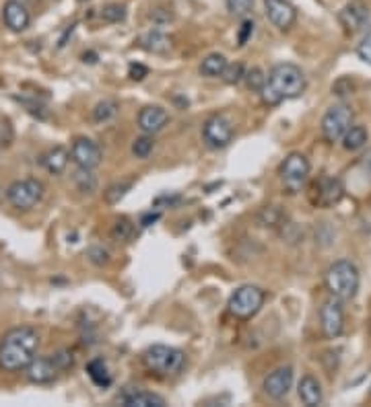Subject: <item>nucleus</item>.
Here are the masks:
<instances>
[{
	"mask_svg": "<svg viewBox=\"0 0 371 407\" xmlns=\"http://www.w3.org/2000/svg\"><path fill=\"white\" fill-rule=\"evenodd\" d=\"M254 21L252 19H245L243 23H241V27H239V33H237V45H245L250 40H252V35H254Z\"/></svg>",
	"mask_w": 371,
	"mask_h": 407,
	"instance_id": "nucleus-37",
	"label": "nucleus"
},
{
	"mask_svg": "<svg viewBox=\"0 0 371 407\" xmlns=\"http://www.w3.org/2000/svg\"><path fill=\"white\" fill-rule=\"evenodd\" d=\"M87 374H89V378H91L93 383L97 387H101V389H105V387L112 385V374L107 370V364L101 360V358H95V360L87 364Z\"/></svg>",
	"mask_w": 371,
	"mask_h": 407,
	"instance_id": "nucleus-24",
	"label": "nucleus"
},
{
	"mask_svg": "<svg viewBox=\"0 0 371 407\" xmlns=\"http://www.w3.org/2000/svg\"><path fill=\"white\" fill-rule=\"evenodd\" d=\"M159 218H161L159 212H149V214H144V216L140 218V226H151L153 223H157Z\"/></svg>",
	"mask_w": 371,
	"mask_h": 407,
	"instance_id": "nucleus-42",
	"label": "nucleus"
},
{
	"mask_svg": "<svg viewBox=\"0 0 371 407\" xmlns=\"http://www.w3.org/2000/svg\"><path fill=\"white\" fill-rule=\"evenodd\" d=\"M297 393H299V399H301L308 407H318L322 406V401H324L322 387H320L318 378H314L312 374H305V376L299 381Z\"/></svg>",
	"mask_w": 371,
	"mask_h": 407,
	"instance_id": "nucleus-20",
	"label": "nucleus"
},
{
	"mask_svg": "<svg viewBox=\"0 0 371 407\" xmlns=\"http://www.w3.org/2000/svg\"><path fill=\"white\" fill-rule=\"evenodd\" d=\"M357 56H359L361 62L371 64V29L363 35V40L357 44Z\"/></svg>",
	"mask_w": 371,
	"mask_h": 407,
	"instance_id": "nucleus-36",
	"label": "nucleus"
},
{
	"mask_svg": "<svg viewBox=\"0 0 371 407\" xmlns=\"http://www.w3.org/2000/svg\"><path fill=\"white\" fill-rule=\"evenodd\" d=\"M258 223L266 228H280L285 225V214L280 206H264L258 214Z\"/></svg>",
	"mask_w": 371,
	"mask_h": 407,
	"instance_id": "nucleus-26",
	"label": "nucleus"
},
{
	"mask_svg": "<svg viewBox=\"0 0 371 407\" xmlns=\"http://www.w3.org/2000/svg\"><path fill=\"white\" fill-rule=\"evenodd\" d=\"M68 159H70V154H68V150H66L64 146H54V148H50L47 152L42 154L40 163H42V167L46 169L47 173L60 175V173L66 169Z\"/></svg>",
	"mask_w": 371,
	"mask_h": 407,
	"instance_id": "nucleus-21",
	"label": "nucleus"
},
{
	"mask_svg": "<svg viewBox=\"0 0 371 407\" xmlns=\"http://www.w3.org/2000/svg\"><path fill=\"white\" fill-rule=\"evenodd\" d=\"M370 333H371V319H370Z\"/></svg>",
	"mask_w": 371,
	"mask_h": 407,
	"instance_id": "nucleus-44",
	"label": "nucleus"
},
{
	"mask_svg": "<svg viewBox=\"0 0 371 407\" xmlns=\"http://www.w3.org/2000/svg\"><path fill=\"white\" fill-rule=\"evenodd\" d=\"M153 148H155L153 134L140 136V138H137V140L132 142V154H135L137 159H146V157L153 152Z\"/></svg>",
	"mask_w": 371,
	"mask_h": 407,
	"instance_id": "nucleus-30",
	"label": "nucleus"
},
{
	"mask_svg": "<svg viewBox=\"0 0 371 407\" xmlns=\"http://www.w3.org/2000/svg\"><path fill=\"white\" fill-rule=\"evenodd\" d=\"M142 364L161 376H178L186 366V354L172 346H151L142 354Z\"/></svg>",
	"mask_w": 371,
	"mask_h": 407,
	"instance_id": "nucleus-4",
	"label": "nucleus"
},
{
	"mask_svg": "<svg viewBox=\"0 0 371 407\" xmlns=\"http://www.w3.org/2000/svg\"><path fill=\"white\" fill-rule=\"evenodd\" d=\"M243 77H245V70H243V64H239V62H233V64L227 62V66H225V70H223V74H221V79H223L227 85H237V83H241Z\"/></svg>",
	"mask_w": 371,
	"mask_h": 407,
	"instance_id": "nucleus-31",
	"label": "nucleus"
},
{
	"mask_svg": "<svg viewBox=\"0 0 371 407\" xmlns=\"http://www.w3.org/2000/svg\"><path fill=\"white\" fill-rule=\"evenodd\" d=\"M365 171H368V175H370L371 179V152L368 154V159H365Z\"/></svg>",
	"mask_w": 371,
	"mask_h": 407,
	"instance_id": "nucleus-43",
	"label": "nucleus"
},
{
	"mask_svg": "<svg viewBox=\"0 0 371 407\" xmlns=\"http://www.w3.org/2000/svg\"><path fill=\"white\" fill-rule=\"evenodd\" d=\"M120 404L124 407H165V399L157 393L144 391L140 387H126L120 393Z\"/></svg>",
	"mask_w": 371,
	"mask_h": 407,
	"instance_id": "nucleus-17",
	"label": "nucleus"
},
{
	"mask_svg": "<svg viewBox=\"0 0 371 407\" xmlns=\"http://www.w3.org/2000/svg\"><path fill=\"white\" fill-rule=\"evenodd\" d=\"M368 138H370V134L363 126H351L347 130V134L342 136V146H344V150L355 152V150H359L368 144Z\"/></svg>",
	"mask_w": 371,
	"mask_h": 407,
	"instance_id": "nucleus-25",
	"label": "nucleus"
},
{
	"mask_svg": "<svg viewBox=\"0 0 371 407\" xmlns=\"http://www.w3.org/2000/svg\"><path fill=\"white\" fill-rule=\"evenodd\" d=\"M132 189V181H122V183H114L103 191V198L107 204H120V200H124V195Z\"/></svg>",
	"mask_w": 371,
	"mask_h": 407,
	"instance_id": "nucleus-27",
	"label": "nucleus"
},
{
	"mask_svg": "<svg viewBox=\"0 0 371 407\" xmlns=\"http://www.w3.org/2000/svg\"><path fill=\"white\" fill-rule=\"evenodd\" d=\"M169 122V113L159 105H146L139 113V128L144 134H157L161 132Z\"/></svg>",
	"mask_w": 371,
	"mask_h": 407,
	"instance_id": "nucleus-18",
	"label": "nucleus"
},
{
	"mask_svg": "<svg viewBox=\"0 0 371 407\" xmlns=\"http://www.w3.org/2000/svg\"><path fill=\"white\" fill-rule=\"evenodd\" d=\"M310 169L312 167L305 154L291 152L285 157V161L278 167V175L282 179V185L289 189V193H297L305 185V181L310 177Z\"/></svg>",
	"mask_w": 371,
	"mask_h": 407,
	"instance_id": "nucleus-7",
	"label": "nucleus"
},
{
	"mask_svg": "<svg viewBox=\"0 0 371 407\" xmlns=\"http://www.w3.org/2000/svg\"><path fill=\"white\" fill-rule=\"evenodd\" d=\"M243 81H245L248 89L258 90V93H260V90H262V87L266 85V74H264L260 68H250V70L245 72Z\"/></svg>",
	"mask_w": 371,
	"mask_h": 407,
	"instance_id": "nucleus-33",
	"label": "nucleus"
},
{
	"mask_svg": "<svg viewBox=\"0 0 371 407\" xmlns=\"http://www.w3.org/2000/svg\"><path fill=\"white\" fill-rule=\"evenodd\" d=\"M77 183H79L81 191H93L95 185H97V181H95V177L91 175V171H87V169H79V173H77Z\"/></svg>",
	"mask_w": 371,
	"mask_h": 407,
	"instance_id": "nucleus-38",
	"label": "nucleus"
},
{
	"mask_svg": "<svg viewBox=\"0 0 371 407\" xmlns=\"http://www.w3.org/2000/svg\"><path fill=\"white\" fill-rule=\"evenodd\" d=\"M52 358H54V362H56V366H58L60 372L75 366V356H73V352H68V350H60V352L52 354Z\"/></svg>",
	"mask_w": 371,
	"mask_h": 407,
	"instance_id": "nucleus-35",
	"label": "nucleus"
},
{
	"mask_svg": "<svg viewBox=\"0 0 371 407\" xmlns=\"http://www.w3.org/2000/svg\"><path fill=\"white\" fill-rule=\"evenodd\" d=\"M87 257L91 260L95 266H103V264H107V262H109L107 251H105V249H101V247H91V249L87 251Z\"/></svg>",
	"mask_w": 371,
	"mask_h": 407,
	"instance_id": "nucleus-39",
	"label": "nucleus"
},
{
	"mask_svg": "<svg viewBox=\"0 0 371 407\" xmlns=\"http://www.w3.org/2000/svg\"><path fill=\"white\" fill-rule=\"evenodd\" d=\"M118 113V103L112 101V99H105V101H99L93 109V120L95 122H107L112 120L114 115Z\"/></svg>",
	"mask_w": 371,
	"mask_h": 407,
	"instance_id": "nucleus-28",
	"label": "nucleus"
},
{
	"mask_svg": "<svg viewBox=\"0 0 371 407\" xmlns=\"http://www.w3.org/2000/svg\"><path fill=\"white\" fill-rule=\"evenodd\" d=\"M293 387V368L291 366H280L277 370H273L266 378H264V393L275 399V401H280L289 395Z\"/></svg>",
	"mask_w": 371,
	"mask_h": 407,
	"instance_id": "nucleus-14",
	"label": "nucleus"
},
{
	"mask_svg": "<svg viewBox=\"0 0 371 407\" xmlns=\"http://www.w3.org/2000/svg\"><path fill=\"white\" fill-rule=\"evenodd\" d=\"M128 77H130L132 81H142L144 77H149V68H146V66H142V64L132 62V64L128 66Z\"/></svg>",
	"mask_w": 371,
	"mask_h": 407,
	"instance_id": "nucleus-41",
	"label": "nucleus"
},
{
	"mask_svg": "<svg viewBox=\"0 0 371 407\" xmlns=\"http://www.w3.org/2000/svg\"><path fill=\"white\" fill-rule=\"evenodd\" d=\"M202 138L211 148H225L233 140L232 120L223 113L211 115L202 126Z\"/></svg>",
	"mask_w": 371,
	"mask_h": 407,
	"instance_id": "nucleus-9",
	"label": "nucleus"
},
{
	"mask_svg": "<svg viewBox=\"0 0 371 407\" xmlns=\"http://www.w3.org/2000/svg\"><path fill=\"white\" fill-rule=\"evenodd\" d=\"M140 45L151 54H167L172 49V38L163 31H149L140 38Z\"/></svg>",
	"mask_w": 371,
	"mask_h": 407,
	"instance_id": "nucleus-22",
	"label": "nucleus"
},
{
	"mask_svg": "<svg viewBox=\"0 0 371 407\" xmlns=\"http://www.w3.org/2000/svg\"><path fill=\"white\" fill-rule=\"evenodd\" d=\"M264 290L258 288V286H252V284H245V286H239L232 296H229V313L235 319H241V321H248L256 315L262 305H264Z\"/></svg>",
	"mask_w": 371,
	"mask_h": 407,
	"instance_id": "nucleus-5",
	"label": "nucleus"
},
{
	"mask_svg": "<svg viewBox=\"0 0 371 407\" xmlns=\"http://www.w3.org/2000/svg\"><path fill=\"white\" fill-rule=\"evenodd\" d=\"M70 159L75 161L79 169L93 171L101 163V148L91 138H77L70 148Z\"/></svg>",
	"mask_w": 371,
	"mask_h": 407,
	"instance_id": "nucleus-13",
	"label": "nucleus"
},
{
	"mask_svg": "<svg viewBox=\"0 0 371 407\" xmlns=\"http://www.w3.org/2000/svg\"><path fill=\"white\" fill-rule=\"evenodd\" d=\"M132 230H135V225L128 218H118L112 226V237L116 241H128L132 237Z\"/></svg>",
	"mask_w": 371,
	"mask_h": 407,
	"instance_id": "nucleus-32",
	"label": "nucleus"
},
{
	"mask_svg": "<svg viewBox=\"0 0 371 407\" xmlns=\"http://www.w3.org/2000/svg\"><path fill=\"white\" fill-rule=\"evenodd\" d=\"M305 87H308V81H305L303 70L291 62H282L268 72L266 85L260 90V97L266 105L275 107V105H280L282 101L301 97L305 93Z\"/></svg>",
	"mask_w": 371,
	"mask_h": 407,
	"instance_id": "nucleus-2",
	"label": "nucleus"
},
{
	"mask_svg": "<svg viewBox=\"0 0 371 407\" xmlns=\"http://www.w3.org/2000/svg\"><path fill=\"white\" fill-rule=\"evenodd\" d=\"M225 66H227V58L223 54H209L200 64V74L206 79H215L223 74Z\"/></svg>",
	"mask_w": 371,
	"mask_h": 407,
	"instance_id": "nucleus-23",
	"label": "nucleus"
},
{
	"mask_svg": "<svg viewBox=\"0 0 371 407\" xmlns=\"http://www.w3.org/2000/svg\"><path fill=\"white\" fill-rule=\"evenodd\" d=\"M42 198H44V183L33 177L13 181L6 189V200L10 202V206L23 212L36 208L42 202Z\"/></svg>",
	"mask_w": 371,
	"mask_h": 407,
	"instance_id": "nucleus-6",
	"label": "nucleus"
},
{
	"mask_svg": "<svg viewBox=\"0 0 371 407\" xmlns=\"http://www.w3.org/2000/svg\"><path fill=\"white\" fill-rule=\"evenodd\" d=\"M338 21L344 27L347 33H351V35L359 33L370 23V8H368V4L363 0H351L338 13Z\"/></svg>",
	"mask_w": 371,
	"mask_h": 407,
	"instance_id": "nucleus-11",
	"label": "nucleus"
},
{
	"mask_svg": "<svg viewBox=\"0 0 371 407\" xmlns=\"http://www.w3.org/2000/svg\"><path fill=\"white\" fill-rule=\"evenodd\" d=\"M359 282H361L359 270L349 260L334 262L326 271V288H328V292L334 298L342 301V303L355 298V294L359 290Z\"/></svg>",
	"mask_w": 371,
	"mask_h": 407,
	"instance_id": "nucleus-3",
	"label": "nucleus"
},
{
	"mask_svg": "<svg viewBox=\"0 0 371 407\" xmlns=\"http://www.w3.org/2000/svg\"><path fill=\"white\" fill-rule=\"evenodd\" d=\"M344 195V185L342 181L334 175H328L322 177L320 181H316L314 185V195H312V202L320 208H332L336 206Z\"/></svg>",
	"mask_w": 371,
	"mask_h": 407,
	"instance_id": "nucleus-12",
	"label": "nucleus"
},
{
	"mask_svg": "<svg viewBox=\"0 0 371 407\" xmlns=\"http://www.w3.org/2000/svg\"><path fill=\"white\" fill-rule=\"evenodd\" d=\"M40 333L33 327H15L4 333L0 342V368L6 372H19L38 356Z\"/></svg>",
	"mask_w": 371,
	"mask_h": 407,
	"instance_id": "nucleus-1",
	"label": "nucleus"
},
{
	"mask_svg": "<svg viewBox=\"0 0 371 407\" xmlns=\"http://www.w3.org/2000/svg\"><path fill=\"white\" fill-rule=\"evenodd\" d=\"M264 8L268 21L282 31L289 29L297 19V10L289 0H264Z\"/></svg>",
	"mask_w": 371,
	"mask_h": 407,
	"instance_id": "nucleus-15",
	"label": "nucleus"
},
{
	"mask_svg": "<svg viewBox=\"0 0 371 407\" xmlns=\"http://www.w3.org/2000/svg\"><path fill=\"white\" fill-rule=\"evenodd\" d=\"M2 19H4V25L15 31V33H21L29 27L31 23V15L27 10V6L19 0H8L2 8Z\"/></svg>",
	"mask_w": 371,
	"mask_h": 407,
	"instance_id": "nucleus-16",
	"label": "nucleus"
},
{
	"mask_svg": "<svg viewBox=\"0 0 371 407\" xmlns=\"http://www.w3.org/2000/svg\"><path fill=\"white\" fill-rule=\"evenodd\" d=\"M126 6L120 4V2H112V4H105L101 8V19L107 21V23H122L126 19Z\"/></svg>",
	"mask_w": 371,
	"mask_h": 407,
	"instance_id": "nucleus-29",
	"label": "nucleus"
},
{
	"mask_svg": "<svg viewBox=\"0 0 371 407\" xmlns=\"http://www.w3.org/2000/svg\"><path fill=\"white\" fill-rule=\"evenodd\" d=\"M320 323H322V331H324L326 340H336L342 335L344 331V309H342V301L330 296L320 309Z\"/></svg>",
	"mask_w": 371,
	"mask_h": 407,
	"instance_id": "nucleus-10",
	"label": "nucleus"
},
{
	"mask_svg": "<svg viewBox=\"0 0 371 407\" xmlns=\"http://www.w3.org/2000/svg\"><path fill=\"white\" fill-rule=\"evenodd\" d=\"M351 126H353V109L347 103H336L322 118V136L326 142L334 144L342 140V136L347 134Z\"/></svg>",
	"mask_w": 371,
	"mask_h": 407,
	"instance_id": "nucleus-8",
	"label": "nucleus"
},
{
	"mask_svg": "<svg viewBox=\"0 0 371 407\" xmlns=\"http://www.w3.org/2000/svg\"><path fill=\"white\" fill-rule=\"evenodd\" d=\"M79 2H87V0H79Z\"/></svg>",
	"mask_w": 371,
	"mask_h": 407,
	"instance_id": "nucleus-45",
	"label": "nucleus"
},
{
	"mask_svg": "<svg viewBox=\"0 0 371 407\" xmlns=\"http://www.w3.org/2000/svg\"><path fill=\"white\" fill-rule=\"evenodd\" d=\"M225 2H227V10L232 15H237V17L248 15L254 6V0H225Z\"/></svg>",
	"mask_w": 371,
	"mask_h": 407,
	"instance_id": "nucleus-34",
	"label": "nucleus"
},
{
	"mask_svg": "<svg viewBox=\"0 0 371 407\" xmlns=\"http://www.w3.org/2000/svg\"><path fill=\"white\" fill-rule=\"evenodd\" d=\"M25 370H27V372H25L27 378H29L31 383H36V385H44V383L54 381L56 374L60 372L52 356H44V358H38V356H36L33 360L29 362V366H27Z\"/></svg>",
	"mask_w": 371,
	"mask_h": 407,
	"instance_id": "nucleus-19",
	"label": "nucleus"
},
{
	"mask_svg": "<svg viewBox=\"0 0 371 407\" xmlns=\"http://www.w3.org/2000/svg\"><path fill=\"white\" fill-rule=\"evenodd\" d=\"M13 140V128L8 124V120L0 118V146H8Z\"/></svg>",
	"mask_w": 371,
	"mask_h": 407,
	"instance_id": "nucleus-40",
	"label": "nucleus"
}]
</instances>
